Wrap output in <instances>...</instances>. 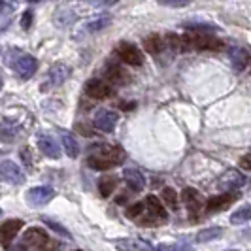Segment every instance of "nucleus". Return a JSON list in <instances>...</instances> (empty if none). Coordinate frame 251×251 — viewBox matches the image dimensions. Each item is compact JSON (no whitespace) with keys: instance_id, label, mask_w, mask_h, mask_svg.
<instances>
[{"instance_id":"nucleus-1","label":"nucleus","mask_w":251,"mask_h":251,"mask_svg":"<svg viewBox=\"0 0 251 251\" xmlns=\"http://www.w3.org/2000/svg\"><path fill=\"white\" fill-rule=\"evenodd\" d=\"M125 151L119 146H110V144H97L89 151L87 163L93 170H110L113 166L125 161Z\"/></svg>"},{"instance_id":"nucleus-2","label":"nucleus","mask_w":251,"mask_h":251,"mask_svg":"<svg viewBox=\"0 0 251 251\" xmlns=\"http://www.w3.org/2000/svg\"><path fill=\"white\" fill-rule=\"evenodd\" d=\"M19 248L21 250H53V248H57V244L51 242V238L48 236V232L44 228L30 226V228L25 230Z\"/></svg>"},{"instance_id":"nucleus-3","label":"nucleus","mask_w":251,"mask_h":251,"mask_svg":"<svg viewBox=\"0 0 251 251\" xmlns=\"http://www.w3.org/2000/svg\"><path fill=\"white\" fill-rule=\"evenodd\" d=\"M6 64H8V66H12L13 70L19 74V77H23V79H30L32 75L36 74V70H38L36 59H34L32 55L19 53V51H17V57H12V51H8Z\"/></svg>"},{"instance_id":"nucleus-4","label":"nucleus","mask_w":251,"mask_h":251,"mask_svg":"<svg viewBox=\"0 0 251 251\" xmlns=\"http://www.w3.org/2000/svg\"><path fill=\"white\" fill-rule=\"evenodd\" d=\"M115 55L123 61V63L130 64V66H142L144 64V55L142 51L130 44V42H121L117 48H115Z\"/></svg>"},{"instance_id":"nucleus-5","label":"nucleus","mask_w":251,"mask_h":251,"mask_svg":"<svg viewBox=\"0 0 251 251\" xmlns=\"http://www.w3.org/2000/svg\"><path fill=\"white\" fill-rule=\"evenodd\" d=\"M0 179L10 185H19L25 181V174L13 161H4L0 164Z\"/></svg>"},{"instance_id":"nucleus-6","label":"nucleus","mask_w":251,"mask_h":251,"mask_svg":"<svg viewBox=\"0 0 251 251\" xmlns=\"http://www.w3.org/2000/svg\"><path fill=\"white\" fill-rule=\"evenodd\" d=\"M181 201H183V204L187 206L189 212L195 215V217H199V214H201L202 210H204V206H206L204 197H202L197 189H193V187L183 189V193H181Z\"/></svg>"},{"instance_id":"nucleus-7","label":"nucleus","mask_w":251,"mask_h":251,"mask_svg":"<svg viewBox=\"0 0 251 251\" xmlns=\"http://www.w3.org/2000/svg\"><path fill=\"white\" fill-rule=\"evenodd\" d=\"M21 228H23V221L21 219H8V221H4L0 225V244H2V248H10Z\"/></svg>"},{"instance_id":"nucleus-8","label":"nucleus","mask_w":251,"mask_h":251,"mask_svg":"<svg viewBox=\"0 0 251 251\" xmlns=\"http://www.w3.org/2000/svg\"><path fill=\"white\" fill-rule=\"evenodd\" d=\"M95 128H99L100 132H113V128L117 125V113L112 110H99L95 113Z\"/></svg>"},{"instance_id":"nucleus-9","label":"nucleus","mask_w":251,"mask_h":251,"mask_svg":"<svg viewBox=\"0 0 251 251\" xmlns=\"http://www.w3.org/2000/svg\"><path fill=\"white\" fill-rule=\"evenodd\" d=\"M55 197V191L48 185H42V187H32L28 193H26V202L30 204V206H44V204H48Z\"/></svg>"},{"instance_id":"nucleus-10","label":"nucleus","mask_w":251,"mask_h":251,"mask_svg":"<svg viewBox=\"0 0 251 251\" xmlns=\"http://www.w3.org/2000/svg\"><path fill=\"white\" fill-rule=\"evenodd\" d=\"M240 199V193H234V191H228V193H221V195H215L212 199L206 201V208L210 212H219V210H225L228 208L234 201Z\"/></svg>"},{"instance_id":"nucleus-11","label":"nucleus","mask_w":251,"mask_h":251,"mask_svg":"<svg viewBox=\"0 0 251 251\" xmlns=\"http://www.w3.org/2000/svg\"><path fill=\"white\" fill-rule=\"evenodd\" d=\"M104 75H106V79H108L112 85H125V83L130 81L128 72H126L123 66H119V64H115V63L106 64V68H104Z\"/></svg>"},{"instance_id":"nucleus-12","label":"nucleus","mask_w":251,"mask_h":251,"mask_svg":"<svg viewBox=\"0 0 251 251\" xmlns=\"http://www.w3.org/2000/svg\"><path fill=\"white\" fill-rule=\"evenodd\" d=\"M85 93L91 99H95V100H102V99L112 97V87L106 81L95 77V79H89L87 83H85Z\"/></svg>"},{"instance_id":"nucleus-13","label":"nucleus","mask_w":251,"mask_h":251,"mask_svg":"<svg viewBox=\"0 0 251 251\" xmlns=\"http://www.w3.org/2000/svg\"><path fill=\"white\" fill-rule=\"evenodd\" d=\"M70 74H72V68L66 66L64 63L53 64V66L50 68V79H48V83H46V87L44 89H48V85H51V87H59V85H63L64 81L70 77Z\"/></svg>"},{"instance_id":"nucleus-14","label":"nucleus","mask_w":251,"mask_h":251,"mask_svg":"<svg viewBox=\"0 0 251 251\" xmlns=\"http://www.w3.org/2000/svg\"><path fill=\"white\" fill-rule=\"evenodd\" d=\"M38 148L42 150L44 155H48L50 159H59L61 157V148L57 144V140L53 138L48 132H42L38 134Z\"/></svg>"},{"instance_id":"nucleus-15","label":"nucleus","mask_w":251,"mask_h":251,"mask_svg":"<svg viewBox=\"0 0 251 251\" xmlns=\"http://www.w3.org/2000/svg\"><path fill=\"white\" fill-rule=\"evenodd\" d=\"M246 183V176L244 174H240L236 170H228L225 172L221 179H219V187L225 189V191H236L238 187H242Z\"/></svg>"},{"instance_id":"nucleus-16","label":"nucleus","mask_w":251,"mask_h":251,"mask_svg":"<svg viewBox=\"0 0 251 251\" xmlns=\"http://www.w3.org/2000/svg\"><path fill=\"white\" fill-rule=\"evenodd\" d=\"M230 63L236 72H244L250 64V53L244 48H232L230 50Z\"/></svg>"},{"instance_id":"nucleus-17","label":"nucleus","mask_w":251,"mask_h":251,"mask_svg":"<svg viewBox=\"0 0 251 251\" xmlns=\"http://www.w3.org/2000/svg\"><path fill=\"white\" fill-rule=\"evenodd\" d=\"M146 212L151 215V217H155L157 221H166L168 219V214H166V210H164V206L161 204V201L157 199V197H153L150 195L148 199H146Z\"/></svg>"},{"instance_id":"nucleus-18","label":"nucleus","mask_w":251,"mask_h":251,"mask_svg":"<svg viewBox=\"0 0 251 251\" xmlns=\"http://www.w3.org/2000/svg\"><path fill=\"white\" fill-rule=\"evenodd\" d=\"M123 177H125L128 189L134 191V193H140L144 189V185H146V179H144V176L140 174L136 168H126L125 172H123Z\"/></svg>"},{"instance_id":"nucleus-19","label":"nucleus","mask_w":251,"mask_h":251,"mask_svg":"<svg viewBox=\"0 0 251 251\" xmlns=\"http://www.w3.org/2000/svg\"><path fill=\"white\" fill-rule=\"evenodd\" d=\"M110 23H112V17H110V15H100V17H97V19L85 23L81 32H83V34H93V32H99L102 28H106Z\"/></svg>"},{"instance_id":"nucleus-20","label":"nucleus","mask_w":251,"mask_h":251,"mask_svg":"<svg viewBox=\"0 0 251 251\" xmlns=\"http://www.w3.org/2000/svg\"><path fill=\"white\" fill-rule=\"evenodd\" d=\"M61 140H63V148L66 151V155L70 157V159H75L77 155H79V146H77V142L75 138L70 134V132H61Z\"/></svg>"},{"instance_id":"nucleus-21","label":"nucleus","mask_w":251,"mask_h":251,"mask_svg":"<svg viewBox=\"0 0 251 251\" xmlns=\"http://www.w3.org/2000/svg\"><path fill=\"white\" fill-rule=\"evenodd\" d=\"M144 46H146V51H148V53H151V55H159L164 48V38H161L159 34H151V36L146 38Z\"/></svg>"},{"instance_id":"nucleus-22","label":"nucleus","mask_w":251,"mask_h":251,"mask_svg":"<svg viewBox=\"0 0 251 251\" xmlns=\"http://www.w3.org/2000/svg\"><path fill=\"white\" fill-rule=\"evenodd\" d=\"M221 234H223V228H219V226H208V228H202L201 232L197 234V242H199V244L212 242V240L219 238Z\"/></svg>"},{"instance_id":"nucleus-23","label":"nucleus","mask_w":251,"mask_h":251,"mask_svg":"<svg viewBox=\"0 0 251 251\" xmlns=\"http://www.w3.org/2000/svg\"><path fill=\"white\" fill-rule=\"evenodd\" d=\"M115 187H117V179L113 176L100 177V181H99V193H100L104 199H108L113 191H115Z\"/></svg>"},{"instance_id":"nucleus-24","label":"nucleus","mask_w":251,"mask_h":251,"mask_svg":"<svg viewBox=\"0 0 251 251\" xmlns=\"http://www.w3.org/2000/svg\"><path fill=\"white\" fill-rule=\"evenodd\" d=\"M250 219H251V204L242 206V208H238L234 214L230 215V223H234V225L246 223V221H250Z\"/></svg>"},{"instance_id":"nucleus-25","label":"nucleus","mask_w":251,"mask_h":251,"mask_svg":"<svg viewBox=\"0 0 251 251\" xmlns=\"http://www.w3.org/2000/svg\"><path fill=\"white\" fill-rule=\"evenodd\" d=\"M161 197H163V201L166 202V206L170 208V210H174L176 212L177 210V195L176 191L172 187H164L163 193H161Z\"/></svg>"},{"instance_id":"nucleus-26","label":"nucleus","mask_w":251,"mask_h":251,"mask_svg":"<svg viewBox=\"0 0 251 251\" xmlns=\"http://www.w3.org/2000/svg\"><path fill=\"white\" fill-rule=\"evenodd\" d=\"M55 21H57V25L61 26V28H66L68 25H72L75 21V13L70 10V13L66 12V10H61V12L57 13V17H55Z\"/></svg>"},{"instance_id":"nucleus-27","label":"nucleus","mask_w":251,"mask_h":251,"mask_svg":"<svg viewBox=\"0 0 251 251\" xmlns=\"http://www.w3.org/2000/svg\"><path fill=\"white\" fill-rule=\"evenodd\" d=\"M19 134V128L17 126H0V142H13Z\"/></svg>"},{"instance_id":"nucleus-28","label":"nucleus","mask_w":251,"mask_h":251,"mask_svg":"<svg viewBox=\"0 0 251 251\" xmlns=\"http://www.w3.org/2000/svg\"><path fill=\"white\" fill-rule=\"evenodd\" d=\"M42 221H44V223H46L48 226H50L51 230H55L57 234H61V236H64V238H70V232H68V230H66V228L61 225V223H57L55 219H51V217H42Z\"/></svg>"},{"instance_id":"nucleus-29","label":"nucleus","mask_w":251,"mask_h":251,"mask_svg":"<svg viewBox=\"0 0 251 251\" xmlns=\"http://www.w3.org/2000/svg\"><path fill=\"white\" fill-rule=\"evenodd\" d=\"M146 212V202H138V204H132L126 208L125 215L128 219H140V215Z\"/></svg>"},{"instance_id":"nucleus-30","label":"nucleus","mask_w":251,"mask_h":251,"mask_svg":"<svg viewBox=\"0 0 251 251\" xmlns=\"http://www.w3.org/2000/svg\"><path fill=\"white\" fill-rule=\"evenodd\" d=\"M117 248H128V250H151L148 242H136V240H126V242H117Z\"/></svg>"},{"instance_id":"nucleus-31","label":"nucleus","mask_w":251,"mask_h":251,"mask_svg":"<svg viewBox=\"0 0 251 251\" xmlns=\"http://www.w3.org/2000/svg\"><path fill=\"white\" fill-rule=\"evenodd\" d=\"M185 28L191 32H214L215 30V26L208 25V23H187Z\"/></svg>"},{"instance_id":"nucleus-32","label":"nucleus","mask_w":251,"mask_h":251,"mask_svg":"<svg viewBox=\"0 0 251 251\" xmlns=\"http://www.w3.org/2000/svg\"><path fill=\"white\" fill-rule=\"evenodd\" d=\"M166 44L172 48V50L176 51H181L183 50V42H181V36H176V34H166Z\"/></svg>"},{"instance_id":"nucleus-33","label":"nucleus","mask_w":251,"mask_h":251,"mask_svg":"<svg viewBox=\"0 0 251 251\" xmlns=\"http://www.w3.org/2000/svg\"><path fill=\"white\" fill-rule=\"evenodd\" d=\"M191 0H159L161 6H168V8H183L187 6Z\"/></svg>"},{"instance_id":"nucleus-34","label":"nucleus","mask_w":251,"mask_h":251,"mask_svg":"<svg viewBox=\"0 0 251 251\" xmlns=\"http://www.w3.org/2000/svg\"><path fill=\"white\" fill-rule=\"evenodd\" d=\"M32 19H34V13H32V10H25L23 17H21V26H23L25 30H28V28L32 26Z\"/></svg>"},{"instance_id":"nucleus-35","label":"nucleus","mask_w":251,"mask_h":251,"mask_svg":"<svg viewBox=\"0 0 251 251\" xmlns=\"http://www.w3.org/2000/svg\"><path fill=\"white\" fill-rule=\"evenodd\" d=\"M85 2H89V4L95 6V8H108V6L117 4L119 0H85Z\"/></svg>"},{"instance_id":"nucleus-36","label":"nucleus","mask_w":251,"mask_h":251,"mask_svg":"<svg viewBox=\"0 0 251 251\" xmlns=\"http://www.w3.org/2000/svg\"><path fill=\"white\" fill-rule=\"evenodd\" d=\"M13 8H15V2L13 0H0V15L12 12Z\"/></svg>"},{"instance_id":"nucleus-37","label":"nucleus","mask_w":251,"mask_h":251,"mask_svg":"<svg viewBox=\"0 0 251 251\" xmlns=\"http://www.w3.org/2000/svg\"><path fill=\"white\" fill-rule=\"evenodd\" d=\"M240 166H242L244 170H251V153L244 155V157L240 159Z\"/></svg>"},{"instance_id":"nucleus-38","label":"nucleus","mask_w":251,"mask_h":251,"mask_svg":"<svg viewBox=\"0 0 251 251\" xmlns=\"http://www.w3.org/2000/svg\"><path fill=\"white\" fill-rule=\"evenodd\" d=\"M75 130H81V134H83V136H93V134H95L87 125H81V123H77V125H75Z\"/></svg>"},{"instance_id":"nucleus-39","label":"nucleus","mask_w":251,"mask_h":251,"mask_svg":"<svg viewBox=\"0 0 251 251\" xmlns=\"http://www.w3.org/2000/svg\"><path fill=\"white\" fill-rule=\"evenodd\" d=\"M21 157H23V161H25L28 166H30V153H28V148H25V150H21Z\"/></svg>"},{"instance_id":"nucleus-40","label":"nucleus","mask_w":251,"mask_h":251,"mask_svg":"<svg viewBox=\"0 0 251 251\" xmlns=\"http://www.w3.org/2000/svg\"><path fill=\"white\" fill-rule=\"evenodd\" d=\"M121 108H123V110H132L134 104H121Z\"/></svg>"},{"instance_id":"nucleus-41","label":"nucleus","mask_w":251,"mask_h":251,"mask_svg":"<svg viewBox=\"0 0 251 251\" xmlns=\"http://www.w3.org/2000/svg\"><path fill=\"white\" fill-rule=\"evenodd\" d=\"M2 85H4V81H2V75H0V89H2Z\"/></svg>"},{"instance_id":"nucleus-42","label":"nucleus","mask_w":251,"mask_h":251,"mask_svg":"<svg viewBox=\"0 0 251 251\" xmlns=\"http://www.w3.org/2000/svg\"><path fill=\"white\" fill-rule=\"evenodd\" d=\"M28 2H40V0H28Z\"/></svg>"}]
</instances>
